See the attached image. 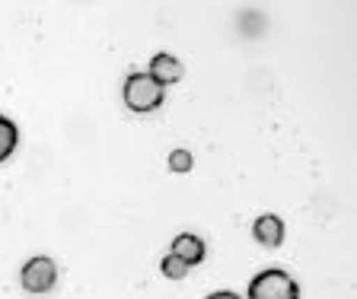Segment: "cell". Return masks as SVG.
I'll list each match as a JSON object with an SVG mask.
<instances>
[{"label":"cell","instance_id":"obj_1","mask_svg":"<svg viewBox=\"0 0 357 299\" xmlns=\"http://www.w3.org/2000/svg\"><path fill=\"white\" fill-rule=\"evenodd\" d=\"M121 96H125L128 108H131V112H137V115L156 112V108L166 102V90L160 86V83L150 80L144 70H134V74H128Z\"/></svg>","mask_w":357,"mask_h":299},{"label":"cell","instance_id":"obj_2","mask_svg":"<svg viewBox=\"0 0 357 299\" xmlns=\"http://www.w3.org/2000/svg\"><path fill=\"white\" fill-rule=\"evenodd\" d=\"M245 299H300V284L287 270L281 268H265L249 280Z\"/></svg>","mask_w":357,"mask_h":299},{"label":"cell","instance_id":"obj_3","mask_svg":"<svg viewBox=\"0 0 357 299\" xmlns=\"http://www.w3.org/2000/svg\"><path fill=\"white\" fill-rule=\"evenodd\" d=\"M58 284V264L48 258V254H36L29 261L22 264L20 270V286L32 296H45L48 290H54Z\"/></svg>","mask_w":357,"mask_h":299},{"label":"cell","instance_id":"obj_4","mask_svg":"<svg viewBox=\"0 0 357 299\" xmlns=\"http://www.w3.org/2000/svg\"><path fill=\"white\" fill-rule=\"evenodd\" d=\"M144 74L166 90V86H172V83L182 80V60L172 58V54H166V51H160V54H153V58H150V67L144 70Z\"/></svg>","mask_w":357,"mask_h":299},{"label":"cell","instance_id":"obj_5","mask_svg":"<svg viewBox=\"0 0 357 299\" xmlns=\"http://www.w3.org/2000/svg\"><path fill=\"white\" fill-rule=\"evenodd\" d=\"M169 254H176L182 264H188V268H195V264L204 261V254H208V248H204V242L195 236V232H178L176 239H172L169 245Z\"/></svg>","mask_w":357,"mask_h":299},{"label":"cell","instance_id":"obj_6","mask_svg":"<svg viewBox=\"0 0 357 299\" xmlns=\"http://www.w3.org/2000/svg\"><path fill=\"white\" fill-rule=\"evenodd\" d=\"M252 236L259 245L278 248L284 242V220L278 217V213H261V217L252 223Z\"/></svg>","mask_w":357,"mask_h":299},{"label":"cell","instance_id":"obj_7","mask_svg":"<svg viewBox=\"0 0 357 299\" xmlns=\"http://www.w3.org/2000/svg\"><path fill=\"white\" fill-rule=\"evenodd\" d=\"M16 147H20V127L7 115H0V163H7L16 153Z\"/></svg>","mask_w":357,"mask_h":299},{"label":"cell","instance_id":"obj_8","mask_svg":"<svg viewBox=\"0 0 357 299\" xmlns=\"http://www.w3.org/2000/svg\"><path fill=\"white\" fill-rule=\"evenodd\" d=\"M192 165H195L192 150L176 147V150L169 153V172H176V175H188V172H192Z\"/></svg>","mask_w":357,"mask_h":299},{"label":"cell","instance_id":"obj_9","mask_svg":"<svg viewBox=\"0 0 357 299\" xmlns=\"http://www.w3.org/2000/svg\"><path fill=\"white\" fill-rule=\"evenodd\" d=\"M160 270H163V277H169V280H185L188 270H192V268L178 261L176 254H166L163 261H160Z\"/></svg>","mask_w":357,"mask_h":299},{"label":"cell","instance_id":"obj_10","mask_svg":"<svg viewBox=\"0 0 357 299\" xmlns=\"http://www.w3.org/2000/svg\"><path fill=\"white\" fill-rule=\"evenodd\" d=\"M204 299H243V296H236L233 290H217V293H211V296H204Z\"/></svg>","mask_w":357,"mask_h":299}]
</instances>
